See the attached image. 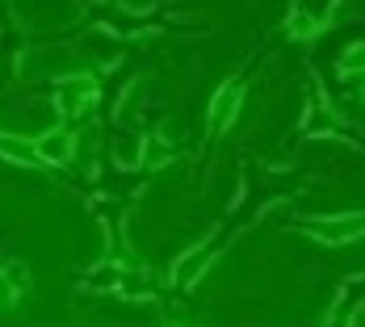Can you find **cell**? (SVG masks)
<instances>
[{
	"instance_id": "6da1fadb",
	"label": "cell",
	"mask_w": 365,
	"mask_h": 327,
	"mask_svg": "<svg viewBox=\"0 0 365 327\" xmlns=\"http://www.w3.org/2000/svg\"><path fill=\"white\" fill-rule=\"evenodd\" d=\"M302 231H307V235H315V239H324V244H349V239L365 235V214L307 218V222H302Z\"/></svg>"
},
{
	"instance_id": "7a4b0ae2",
	"label": "cell",
	"mask_w": 365,
	"mask_h": 327,
	"mask_svg": "<svg viewBox=\"0 0 365 327\" xmlns=\"http://www.w3.org/2000/svg\"><path fill=\"white\" fill-rule=\"evenodd\" d=\"M331 13H336L331 4H307V9L298 4V9L290 13V17H294V21H290V30H294L298 38H315L319 30H328V26H331V21H328Z\"/></svg>"
},
{
	"instance_id": "3957f363",
	"label": "cell",
	"mask_w": 365,
	"mask_h": 327,
	"mask_svg": "<svg viewBox=\"0 0 365 327\" xmlns=\"http://www.w3.org/2000/svg\"><path fill=\"white\" fill-rule=\"evenodd\" d=\"M240 101H244V84H227L219 97H215V105H210V122H215V126H227L231 113L240 109Z\"/></svg>"
},
{
	"instance_id": "277c9868",
	"label": "cell",
	"mask_w": 365,
	"mask_h": 327,
	"mask_svg": "<svg viewBox=\"0 0 365 327\" xmlns=\"http://www.w3.org/2000/svg\"><path fill=\"white\" fill-rule=\"evenodd\" d=\"M210 260H215V248H193V252L177 264V281H181V286H193V281H197V273H202Z\"/></svg>"
},
{
	"instance_id": "5b68a950",
	"label": "cell",
	"mask_w": 365,
	"mask_h": 327,
	"mask_svg": "<svg viewBox=\"0 0 365 327\" xmlns=\"http://www.w3.org/2000/svg\"><path fill=\"white\" fill-rule=\"evenodd\" d=\"M340 72L344 76H353V72H365V42H357L344 59H340Z\"/></svg>"
},
{
	"instance_id": "8992f818",
	"label": "cell",
	"mask_w": 365,
	"mask_h": 327,
	"mask_svg": "<svg viewBox=\"0 0 365 327\" xmlns=\"http://www.w3.org/2000/svg\"><path fill=\"white\" fill-rule=\"evenodd\" d=\"M38 151H42V155H51V160H68V151H72V147H68V139H63V135H55V139L38 143Z\"/></svg>"
}]
</instances>
